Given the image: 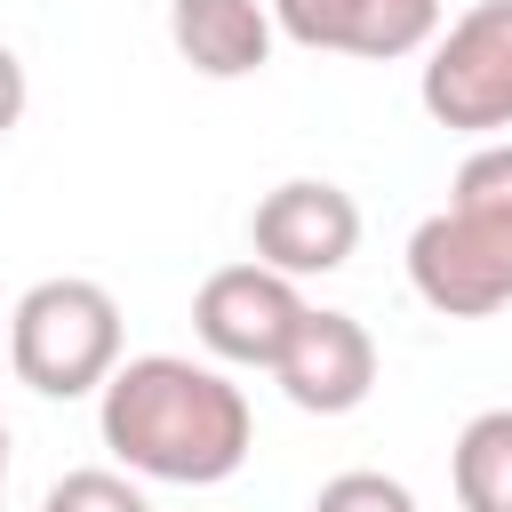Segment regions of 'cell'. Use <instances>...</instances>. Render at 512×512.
<instances>
[{
	"instance_id": "cell-1",
	"label": "cell",
	"mask_w": 512,
	"mask_h": 512,
	"mask_svg": "<svg viewBox=\"0 0 512 512\" xmlns=\"http://www.w3.org/2000/svg\"><path fill=\"white\" fill-rule=\"evenodd\" d=\"M96 432L120 472L168 480V488H216L256 448L248 392L216 360H184V352L120 360L96 392Z\"/></svg>"
},
{
	"instance_id": "cell-2",
	"label": "cell",
	"mask_w": 512,
	"mask_h": 512,
	"mask_svg": "<svg viewBox=\"0 0 512 512\" xmlns=\"http://www.w3.org/2000/svg\"><path fill=\"white\" fill-rule=\"evenodd\" d=\"M408 288L440 320H488L512 304V136H488L456 168L448 208L408 232Z\"/></svg>"
},
{
	"instance_id": "cell-3",
	"label": "cell",
	"mask_w": 512,
	"mask_h": 512,
	"mask_svg": "<svg viewBox=\"0 0 512 512\" xmlns=\"http://www.w3.org/2000/svg\"><path fill=\"white\" fill-rule=\"evenodd\" d=\"M8 368L40 400H88L120 368V296L104 280H32L8 304Z\"/></svg>"
},
{
	"instance_id": "cell-4",
	"label": "cell",
	"mask_w": 512,
	"mask_h": 512,
	"mask_svg": "<svg viewBox=\"0 0 512 512\" xmlns=\"http://www.w3.org/2000/svg\"><path fill=\"white\" fill-rule=\"evenodd\" d=\"M416 104L456 136H504L512 128V0H472L456 24L432 32Z\"/></svg>"
},
{
	"instance_id": "cell-5",
	"label": "cell",
	"mask_w": 512,
	"mask_h": 512,
	"mask_svg": "<svg viewBox=\"0 0 512 512\" xmlns=\"http://www.w3.org/2000/svg\"><path fill=\"white\" fill-rule=\"evenodd\" d=\"M296 320H304V288L272 264H224L192 296V336L216 368H272Z\"/></svg>"
},
{
	"instance_id": "cell-6",
	"label": "cell",
	"mask_w": 512,
	"mask_h": 512,
	"mask_svg": "<svg viewBox=\"0 0 512 512\" xmlns=\"http://www.w3.org/2000/svg\"><path fill=\"white\" fill-rule=\"evenodd\" d=\"M248 248L256 264L288 272V280H312V272H344L352 248H360V200L328 176H288L256 200L248 216Z\"/></svg>"
},
{
	"instance_id": "cell-7",
	"label": "cell",
	"mask_w": 512,
	"mask_h": 512,
	"mask_svg": "<svg viewBox=\"0 0 512 512\" xmlns=\"http://www.w3.org/2000/svg\"><path fill=\"white\" fill-rule=\"evenodd\" d=\"M272 32H288L312 56H360V64H400L424 56L432 32L448 24V0H264Z\"/></svg>"
},
{
	"instance_id": "cell-8",
	"label": "cell",
	"mask_w": 512,
	"mask_h": 512,
	"mask_svg": "<svg viewBox=\"0 0 512 512\" xmlns=\"http://www.w3.org/2000/svg\"><path fill=\"white\" fill-rule=\"evenodd\" d=\"M272 384H280L288 408H304V416H352V408L376 392V336H368L352 312L304 304V320L288 328V344H280V360H272Z\"/></svg>"
},
{
	"instance_id": "cell-9",
	"label": "cell",
	"mask_w": 512,
	"mask_h": 512,
	"mask_svg": "<svg viewBox=\"0 0 512 512\" xmlns=\"http://www.w3.org/2000/svg\"><path fill=\"white\" fill-rule=\"evenodd\" d=\"M168 40L200 80H248L272 64V8L264 0H168Z\"/></svg>"
},
{
	"instance_id": "cell-10",
	"label": "cell",
	"mask_w": 512,
	"mask_h": 512,
	"mask_svg": "<svg viewBox=\"0 0 512 512\" xmlns=\"http://www.w3.org/2000/svg\"><path fill=\"white\" fill-rule=\"evenodd\" d=\"M448 480L464 512H512V408H480L456 448H448Z\"/></svg>"
},
{
	"instance_id": "cell-11",
	"label": "cell",
	"mask_w": 512,
	"mask_h": 512,
	"mask_svg": "<svg viewBox=\"0 0 512 512\" xmlns=\"http://www.w3.org/2000/svg\"><path fill=\"white\" fill-rule=\"evenodd\" d=\"M40 512H152V496L128 472H112V464H80V472H64L40 496Z\"/></svg>"
},
{
	"instance_id": "cell-12",
	"label": "cell",
	"mask_w": 512,
	"mask_h": 512,
	"mask_svg": "<svg viewBox=\"0 0 512 512\" xmlns=\"http://www.w3.org/2000/svg\"><path fill=\"white\" fill-rule=\"evenodd\" d=\"M312 512H416V488L392 472H336V480H320Z\"/></svg>"
},
{
	"instance_id": "cell-13",
	"label": "cell",
	"mask_w": 512,
	"mask_h": 512,
	"mask_svg": "<svg viewBox=\"0 0 512 512\" xmlns=\"http://www.w3.org/2000/svg\"><path fill=\"white\" fill-rule=\"evenodd\" d=\"M24 104H32V88H24V56H16L8 40H0V136H16Z\"/></svg>"
},
{
	"instance_id": "cell-14",
	"label": "cell",
	"mask_w": 512,
	"mask_h": 512,
	"mask_svg": "<svg viewBox=\"0 0 512 512\" xmlns=\"http://www.w3.org/2000/svg\"><path fill=\"white\" fill-rule=\"evenodd\" d=\"M0 496H8V424H0Z\"/></svg>"
},
{
	"instance_id": "cell-15",
	"label": "cell",
	"mask_w": 512,
	"mask_h": 512,
	"mask_svg": "<svg viewBox=\"0 0 512 512\" xmlns=\"http://www.w3.org/2000/svg\"><path fill=\"white\" fill-rule=\"evenodd\" d=\"M0 336H8V312H0Z\"/></svg>"
}]
</instances>
